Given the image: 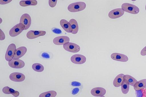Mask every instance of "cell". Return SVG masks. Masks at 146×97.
I'll list each match as a JSON object with an SVG mask.
<instances>
[{
  "label": "cell",
  "instance_id": "obj_3",
  "mask_svg": "<svg viewBox=\"0 0 146 97\" xmlns=\"http://www.w3.org/2000/svg\"><path fill=\"white\" fill-rule=\"evenodd\" d=\"M24 29V26L19 23L15 25L9 31V34L11 37H15L21 33Z\"/></svg>",
  "mask_w": 146,
  "mask_h": 97
},
{
  "label": "cell",
  "instance_id": "obj_22",
  "mask_svg": "<svg viewBox=\"0 0 146 97\" xmlns=\"http://www.w3.org/2000/svg\"><path fill=\"white\" fill-rule=\"evenodd\" d=\"M129 85L127 81L124 79L121 85V90L123 93L126 94L128 93L129 90Z\"/></svg>",
  "mask_w": 146,
  "mask_h": 97
},
{
  "label": "cell",
  "instance_id": "obj_6",
  "mask_svg": "<svg viewBox=\"0 0 146 97\" xmlns=\"http://www.w3.org/2000/svg\"><path fill=\"white\" fill-rule=\"evenodd\" d=\"M63 47L65 50L73 53L77 52L80 50V47L78 45L71 42L65 43L63 45Z\"/></svg>",
  "mask_w": 146,
  "mask_h": 97
},
{
  "label": "cell",
  "instance_id": "obj_35",
  "mask_svg": "<svg viewBox=\"0 0 146 97\" xmlns=\"http://www.w3.org/2000/svg\"><path fill=\"white\" fill-rule=\"evenodd\" d=\"M100 97H105V96H101Z\"/></svg>",
  "mask_w": 146,
  "mask_h": 97
},
{
  "label": "cell",
  "instance_id": "obj_24",
  "mask_svg": "<svg viewBox=\"0 0 146 97\" xmlns=\"http://www.w3.org/2000/svg\"><path fill=\"white\" fill-rule=\"evenodd\" d=\"M57 95L56 92L54 90H51L41 94L39 97H55Z\"/></svg>",
  "mask_w": 146,
  "mask_h": 97
},
{
  "label": "cell",
  "instance_id": "obj_21",
  "mask_svg": "<svg viewBox=\"0 0 146 97\" xmlns=\"http://www.w3.org/2000/svg\"><path fill=\"white\" fill-rule=\"evenodd\" d=\"M37 1L35 0H21L19 2L20 5L22 7L35 6L37 5Z\"/></svg>",
  "mask_w": 146,
  "mask_h": 97
},
{
  "label": "cell",
  "instance_id": "obj_5",
  "mask_svg": "<svg viewBox=\"0 0 146 97\" xmlns=\"http://www.w3.org/2000/svg\"><path fill=\"white\" fill-rule=\"evenodd\" d=\"M31 22L30 16L27 13L23 14L21 17L20 23L23 24L25 27L24 30L28 29L30 26Z\"/></svg>",
  "mask_w": 146,
  "mask_h": 97
},
{
  "label": "cell",
  "instance_id": "obj_14",
  "mask_svg": "<svg viewBox=\"0 0 146 97\" xmlns=\"http://www.w3.org/2000/svg\"><path fill=\"white\" fill-rule=\"evenodd\" d=\"M106 93V90L104 88L101 87H95L91 90L92 95L95 96H101L104 95Z\"/></svg>",
  "mask_w": 146,
  "mask_h": 97
},
{
  "label": "cell",
  "instance_id": "obj_34",
  "mask_svg": "<svg viewBox=\"0 0 146 97\" xmlns=\"http://www.w3.org/2000/svg\"><path fill=\"white\" fill-rule=\"evenodd\" d=\"M0 31H0L1 34L2 35V38H1V39H0V40H3L4 39H5V37L3 36V35L4 34V33L2 31V32H1V29H0Z\"/></svg>",
  "mask_w": 146,
  "mask_h": 97
},
{
  "label": "cell",
  "instance_id": "obj_23",
  "mask_svg": "<svg viewBox=\"0 0 146 97\" xmlns=\"http://www.w3.org/2000/svg\"><path fill=\"white\" fill-rule=\"evenodd\" d=\"M124 79L126 80L129 85L133 87L137 82V81L135 78L131 75H124Z\"/></svg>",
  "mask_w": 146,
  "mask_h": 97
},
{
  "label": "cell",
  "instance_id": "obj_30",
  "mask_svg": "<svg viewBox=\"0 0 146 97\" xmlns=\"http://www.w3.org/2000/svg\"><path fill=\"white\" fill-rule=\"evenodd\" d=\"M71 85L73 86L79 87L81 85V84L79 82L73 81L71 82Z\"/></svg>",
  "mask_w": 146,
  "mask_h": 97
},
{
  "label": "cell",
  "instance_id": "obj_4",
  "mask_svg": "<svg viewBox=\"0 0 146 97\" xmlns=\"http://www.w3.org/2000/svg\"><path fill=\"white\" fill-rule=\"evenodd\" d=\"M16 46L13 43L10 44L7 48L5 56V60L8 61H9L13 58Z\"/></svg>",
  "mask_w": 146,
  "mask_h": 97
},
{
  "label": "cell",
  "instance_id": "obj_27",
  "mask_svg": "<svg viewBox=\"0 0 146 97\" xmlns=\"http://www.w3.org/2000/svg\"><path fill=\"white\" fill-rule=\"evenodd\" d=\"M57 0H49L48 1L49 5L51 7H54L56 5Z\"/></svg>",
  "mask_w": 146,
  "mask_h": 97
},
{
  "label": "cell",
  "instance_id": "obj_29",
  "mask_svg": "<svg viewBox=\"0 0 146 97\" xmlns=\"http://www.w3.org/2000/svg\"><path fill=\"white\" fill-rule=\"evenodd\" d=\"M80 89L79 88L76 87L73 89L72 91V94L73 95L77 94L79 92Z\"/></svg>",
  "mask_w": 146,
  "mask_h": 97
},
{
  "label": "cell",
  "instance_id": "obj_8",
  "mask_svg": "<svg viewBox=\"0 0 146 97\" xmlns=\"http://www.w3.org/2000/svg\"><path fill=\"white\" fill-rule=\"evenodd\" d=\"M46 33L45 31L30 30L27 33L26 35L28 38L32 39L44 36Z\"/></svg>",
  "mask_w": 146,
  "mask_h": 97
},
{
  "label": "cell",
  "instance_id": "obj_36",
  "mask_svg": "<svg viewBox=\"0 0 146 97\" xmlns=\"http://www.w3.org/2000/svg\"><path fill=\"white\" fill-rule=\"evenodd\" d=\"M145 10H146V5H145Z\"/></svg>",
  "mask_w": 146,
  "mask_h": 97
},
{
  "label": "cell",
  "instance_id": "obj_9",
  "mask_svg": "<svg viewBox=\"0 0 146 97\" xmlns=\"http://www.w3.org/2000/svg\"><path fill=\"white\" fill-rule=\"evenodd\" d=\"M124 13V11L121 8H117L110 11L108 16L111 18L115 19L121 17Z\"/></svg>",
  "mask_w": 146,
  "mask_h": 97
},
{
  "label": "cell",
  "instance_id": "obj_17",
  "mask_svg": "<svg viewBox=\"0 0 146 97\" xmlns=\"http://www.w3.org/2000/svg\"><path fill=\"white\" fill-rule=\"evenodd\" d=\"M124 75L123 74L121 73L115 77L113 82V84L114 87H117L121 86L124 80Z\"/></svg>",
  "mask_w": 146,
  "mask_h": 97
},
{
  "label": "cell",
  "instance_id": "obj_19",
  "mask_svg": "<svg viewBox=\"0 0 146 97\" xmlns=\"http://www.w3.org/2000/svg\"><path fill=\"white\" fill-rule=\"evenodd\" d=\"M2 91L5 94H11L15 97L18 96L19 94V93L18 91H15L8 86L5 87L3 88Z\"/></svg>",
  "mask_w": 146,
  "mask_h": 97
},
{
  "label": "cell",
  "instance_id": "obj_32",
  "mask_svg": "<svg viewBox=\"0 0 146 97\" xmlns=\"http://www.w3.org/2000/svg\"><path fill=\"white\" fill-rule=\"evenodd\" d=\"M42 58L46 59H48L50 58L49 54L46 52L43 53L42 54Z\"/></svg>",
  "mask_w": 146,
  "mask_h": 97
},
{
  "label": "cell",
  "instance_id": "obj_10",
  "mask_svg": "<svg viewBox=\"0 0 146 97\" xmlns=\"http://www.w3.org/2000/svg\"><path fill=\"white\" fill-rule=\"evenodd\" d=\"M8 64L11 68H21L25 65L24 62L20 59H13L9 61Z\"/></svg>",
  "mask_w": 146,
  "mask_h": 97
},
{
  "label": "cell",
  "instance_id": "obj_20",
  "mask_svg": "<svg viewBox=\"0 0 146 97\" xmlns=\"http://www.w3.org/2000/svg\"><path fill=\"white\" fill-rule=\"evenodd\" d=\"M72 30L71 33L76 34L78 30V26L77 21L74 19H72L69 21Z\"/></svg>",
  "mask_w": 146,
  "mask_h": 97
},
{
  "label": "cell",
  "instance_id": "obj_28",
  "mask_svg": "<svg viewBox=\"0 0 146 97\" xmlns=\"http://www.w3.org/2000/svg\"><path fill=\"white\" fill-rule=\"evenodd\" d=\"M52 30L53 32L56 34H60L62 33L61 30L57 28H53Z\"/></svg>",
  "mask_w": 146,
  "mask_h": 97
},
{
  "label": "cell",
  "instance_id": "obj_18",
  "mask_svg": "<svg viewBox=\"0 0 146 97\" xmlns=\"http://www.w3.org/2000/svg\"><path fill=\"white\" fill-rule=\"evenodd\" d=\"M135 90H139L146 88V79H143L137 81L133 86Z\"/></svg>",
  "mask_w": 146,
  "mask_h": 97
},
{
  "label": "cell",
  "instance_id": "obj_15",
  "mask_svg": "<svg viewBox=\"0 0 146 97\" xmlns=\"http://www.w3.org/2000/svg\"><path fill=\"white\" fill-rule=\"evenodd\" d=\"M27 48L25 47L22 46L19 47L16 49L13 59H18L26 53Z\"/></svg>",
  "mask_w": 146,
  "mask_h": 97
},
{
  "label": "cell",
  "instance_id": "obj_31",
  "mask_svg": "<svg viewBox=\"0 0 146 97\" xmlns=\"http://www.w3.org/2000/svg\"><path fill=\"white\" fill-rule=\"evenodd\" d=\"M12 1V0H0V4L1 5L5 4L10 2Z\"/></svg>",
  "mask_w": 146,
  "mask_h": 97
},
{
  "label": "cell",
  "instance_id": "obj_2",
  "mask_svg": "<svg viewBox=\"0 0 146 97\" xmlns=\"http://www.w3.org/2000/svg\"><path fill=\"white\" fill-rule=\"evenodd\" d=\"M121 9L124 11L133 14H138L139 11V9L137 6L128 3H123Z\"/></svg>",
  "mask_w": 146,
  "mask_h": 97
},
{
  "label": "cell",
  "instance_id": "obj_33",
  "mask_svg": "<svg viewBox=\"0 0 146 97\" xmlns=\"http://www.w3.org/2000/svg\"><path fill=\"white\" fill-rule=\"evenodd\" d=\"M141 54L143 56L146 55V46L141 50Z\"/></svg>",
  "mask_w": 146,
  "mask_h": 97
},
{
  "label": "cell",
  "instance_id": "obj_7",
  "mask_svg": "<svg viewBox=\"0 0 146 97\" xmlns=\"http://www.w3.org/2000/svg\"><path fill=\"white\" fill-rule=\"evenodd\" d=\"M71 61L73 63L81 64L84 63L86 61V58L84 55L76 54L72 56L70 58Z\"/></svg>",
  "mask_w": 146,
  "mask_h": 97
},
{
  "label": "cell",
  "instance_id": "obj_26",
  "mask_svg": "<svg viewBox=\"0 0 146 97\" xmlns=\"http://www.w3.org/2000/svg\"><path fill=\"white\" fill-rule=\"evenodd\" d=\"M135 94L136 97H146V88L135 90Z\"/></svg>",
  "mask_w": 146,
  "mask_h": 97
},
{
  "label": "cell",
  "instance_id": "obj_16",
  "mask_svg": "<svg viewBox=\"0 0 146 97\" xmlns=\"http://www.w3.org/2000/svg\"><path fill=\"white\" fill-rule=\"evenodd\" d=\"M60 24L62 28L66 32L71 33L72 31L70 24L66 20L62 19L60 21Z\"/></svg>",
  "mask_w": 146,
  "mask_h": 97
},
{
  "label": "cell",
  "instance_id": "obj_12",
  "mask_svg": "<svg viewBox=\"0 0 146 97\" xmlns=\"http://www.w3.org/2000/svg\"><path fill=\"white\" fill-rule=\"evenodd\" d=\"M70 38L67 36H62L55 37L53 40L54 44L57 45H64L65 43L69 42Z\"/></svg>",
  "mask_w": 146,
  "mask_h": 97
},
{
  "label": "cell",
  "instance_id": "obj_37",
  "mask_svg": "<svg viewBox=\"0 0 146 97\" xmlns=\"http://www.w3.org/2000/svg\"></svg>",
  "mask_w": 146,
  "mask_h": 97
},
{
  "label": "cell",
  "instance_id": "obj_13",
  "mask_svg": "<svg viewBox=\"0 0 146 97\" xmlns=\"http://www.w3.org/2000/svg\"><path fill=\"white\" fill-rule=\"evenodd\" d=\"M111 57L114 60L121 62H126L128 60V58L127 56L117 53H112L111 55Z\"/></svg>",
  "mask_w": 146,
  "mask_h": 97
},
{
  "label": "cell",
  "instance_id": "obj_11",
  "mask_svg": "<svg viewBox=\"0 0 146 97\" xmlns=\"http://www.w3.org/2000/svg\"><path fill=\"white\" fill-rule=\"evenodd\" d=\"M11 80L15 82H21L25 79V76L23 74L18 72H14L11 73L9 76Z\"/></svg>",
  "mask_w": 146,
  "mask_h": 97
},
{
  "label": "cell",
  "instance_id": "obj_1",
  "mask_svg": "<svg viewBox=\"0 0 146 97\" xmlns=\"http://www.w3.org/2000/svg\"><path fill=\"white\" fill-rule=\"evenodd\" d=\"M86 7V4L83 2H78L70 4L68 7V9L70 12H75L84 9Z\"/></svg>",
  "mask_w": 146,
  "mask_h": 97
},
{
  "label": "cell",
  "instance_id": "obj_25",
  "mask_svg": "<svg viewBox=\"0 0 146 97\" xmlns=\"http://www.w3.org/2000/svg\"><path fill=\"white\" fill-rule=\"evenodd\" d=\"M33 69L35 71L41 72L44 70V67L40 64L36 63L34 64L32 66Z\"/></svg>",
  "mask_w": 146,
  "mask_h": 97
}]
</instances>
